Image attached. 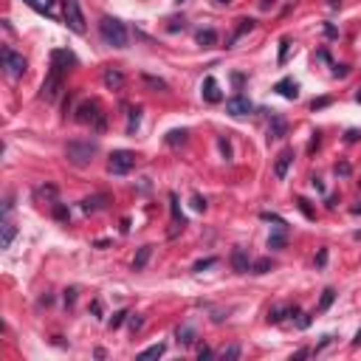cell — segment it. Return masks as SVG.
<instances>
[{
    "mask_svg": "<svg viewBox=\"0 0 361 361\" xmlns=\"http://www.w3.org/2000/svg\"><path fill=\"white\" fill-rule=\"evenodd\" d=\"M76 305V288H68L65 291V308H73Z\"/></svg>",
    "mask_w": 361,
    "mask_h": 361,
    "instance_id": "cell-37",
    "label": "cell"
},
{
    "mask_svg": "<svg viewBox=\"0 0 361 361\" xmlns=\"http://www.w3.org/2000/svg\"><path fill=\"white\" fill-rule=\"evenodd\" d=\"M327 105H330V96L313 99V102H310V110H322V107H327Z\"/></svg>",
    "mask_w": 361,
    "mask_h": 361,
    "instance_id": "cell-39",
    "label": "cell"
},
{
    "mask_svg": "<svg viewBox=\"0 0 361 361\" xmlns=\"http://www.w3.org/2000/svg\"><path fill=\"white\" fill-rule=\"evenodd\" d=\"M217 260L215 257H209V260H201V263H195V271H203V268H209V265H215Z\"/></svg>",
    "mask_w": 361,
    "mask_h": 361,
    "instance_id": "cell-43",
    "label": "cell"
},
{
    "mask_svg": "<svg viewBox=\"0 0 361 361\" xmlns=\"http://www.w3.org/2000/svg\"><path fill=\"white\" fill-rule=\"evenodd\" d=\"M14 234H17V226L9 220H3V237H0V248H11L14 243Z\"/></svg>",
    "mask_w": 361,
    "mask_h": 361,
    "instance_id": "cell-20",
    "label": "cell"
},
{
    "mask_svg": "<svg viewBox=\"0 0 361 361\" xmlns=\"http://www.w3.org/2000/svg\"><path fill=\"white\" fill-rule=\"evenodd\" d=\"M178 3H184V0H178Z\"/></svg>",
    "mask_w": 361,
    "mask_h": 361,
    "instance_id": "cell-59",
    "label": "cell"
},
{
    "mask_svg": "<svg viewBox=\"0 0 361 361\" xmlns=\"http://www.w3.org/2000/svg\"><path fill=\"white\" fill-rule=\"evenodd\" d=\"M26 3H28V6H31L34 11H40V14H48V6H40L37 0H26Z\"/></svg>",
    "mask_w": 361,
    "mask_h": 361,
    "instance_id": "cell-44",
    "label": "cell"
},
{
    "mask_svg": "<svg viewBox=\"0 0 361 361\" xmlns=\"http://www.w3.org/2000/svg\"><path fill=\"white\" fill-rule=\"evenodd\" d=\"M51 3H54V0H45V6H51Z\"/></svg>",
    "mask_w": 361,
    "mask_h": 361,
    "instance_id": "cell-58",
    "label": "cell"
},
{
    "mask_svg": "<svg viewBox=\"0 0 361 361\" xmlns=\"http://www.w3.org/2000/svg\"><path fill=\"white\" fill-rule=\"evenodd\" d=\"M124 319H127V310H116V313H113V319H110V322H107V325H110V327H113V330H116V327H122L124 325Z\"/></svg>",
    "mask_w": 361,
    "mask_h": 361,
    "instance_id": "cell-30",
    "label": "cell"
},
{
    "mask_svg": "<svg viewBox=\"0 0 361 361\" xmlns=\"http://www.w3.org/2000/svg\"><path fill=\"white\" fill-rule=\"evenodd\" d=\"M237 23H240V26L234 28V34H231V40H229V45H226V48H231V45L237 43V40L246 34V31H251V28H254V20H251V17H243V20H237Z\"/></svg>",
    "mask_w": 361,
    "mask_h": 361,
    "instance_id": "cell-19",
    "label": "cell"
},
{
    "mask_svg": "<svg viewBox=\"0 0 361 361\" xmlns=\"http://www.w3.org/2000/svg\"><path fill=\"white\" fill-rule=\"evenodd\" d=\"M353 215H361V203L359 206H353Z\"/></svg>",
    "mask_w": 361,
    "mask_h": 361,
    "instance_id": "cell-55",
    "label": "cell"
},
{
    "mask_svg": "<svg viewBox=\"0 0 361 361\" xmlns=\"http://www.w3.org/2000/svg\"><path fill=\"white\" fill-rule=\"evenodd\" d=\"M353 344H361V330L356 333V339H353Z\"/></svg>",
    "mask_w": 361,
    "mask_h": 361,
    "instance_id": "cell-54",
    "label": "cell"
},
{
    "mask_svg": "<svg viewBox=\"0 0 361 361\" xmlns=\"http://www.w3.org/2000/svg\"><path fill=\"white\" fill-rule=\"evenodd\" d=\"M217 3H220V6H229V3H231V0H217Z\"/></svg>",
    "mask_w": 361,
    "mask_h": 361,
    "instance_id": "cell-56",
    "label": "cell"
},
{
    "mask_svg": "<svg viewBox=\"0 0 361 361\" xmlns=\"http://www.w3.org/2000/svg\"><path fill=\"white\" fill-rule=\"evenodd\" d=\"M133 167H136V152H130V150L110 152V161H107V172L110 175H127Z\"/></svg>",
    "mask_w": 361,
    "mask_h": 361,
    "instance_id": "cell-4",
    "label": "cell"
},
{
    "mask_svg": "<svg viewBox=\"0 0 361 361\" xmlns=\"http://www.w3.org/2000/svg\"><path fill=\"white\" fill-rule=\"evenodd\" d=\"M333 302H336V291L333 288H325V291H322V299H319V313H325Z\"/></svg>",
    "mask_w": 361,
    "mask_h": 361,
    "instance_id": "cell-25",
    "label": "cell"
},
{
    "mask_svg": "<svg viewBox=\"0 0 361 361\" xmlns=\"http://www.w3.org/2000/svg\"><path fill=\"white\" fill-rule=\"evenodd\" d=\"M107 203H110V195H107V192H96V195H90V198L82 201V212H85V215H96V212L107 209Z\"/></svg>",
    "mask_w": 361,
    "mask_h": 361,
    "instance_id": "cell-9",
    "label": "cell"
},
{
    "mask_svg": "<svg viewBox=\"0 0 361 361\" xmlns=\"http://www.w3.org/2000/svg\"><path fill=\"white\" fill-rule=\"evenodd\" d=\"M240 353H243V350H240V344H231V347H226V350H223V353H220V359H223V361H231V359H240Z\"/></svg>",
    "mask_w": 361,
    "mask_h": 361,
    "instance_id": "cell-29",
    "label": "cell"
},
{
    "mask_svg": "<svg viewBox=\"0 0 361 361\" xmlns=\"http://www.w3.org/2000/svg\"><path fill=\"white\" fill-rule=\"evenodd\" d=\"M260 6H263V9H268V6H274V0H263Z\"/></svg>",
    "mask_w": 361,
    "mask_h": 361,
    "instance_id": "cell-53",
    "label": "cell"
},
{
    "mask_svg": "<svg viewBox=\"0 0 361 361\" xmlns=\"http://www.w3.org/2000/svg\"><path fill=\"white\" fill-rule=\"evenodd\" d=\"M310 322H313V319H310V313H299V319H296V327H299V330H308Z\"/></svg>",
    "mask_w": 361,
    "mask_h": 361,
    "instance_id": "cell-36",
    "label": "cell"
},
{
    "mask_svg": "<svg viewBox=\"0 0 361 361\" xmlns=\"http://www.w3.org/2000/svg\"><path fill=\"white\" fill-rule=\"evenodd\" d=\"M175 339H178V344H181V347H192L195 339H198V333H195V327L184 325V327H178V330H175Z\"/></svg>",
    "mask_w": 361,
    "mask_h": 361,
    "instance_id": "cell-17",
    "label": "cell"
},
{
    "mask_svg": "<svg viewBox=\"0 0 361 361\" xmlns=\"http://www.w3.org/2000/svg\"><path fill=\"white\" fill-rule=\"evenodd\" d=\"M342 6V0H330V9H339Z\"/></svg>",
    "mask_w": 361,
    "mask_h": 361,
    "instance_id": "cell-52",
    "label": "cell"
},
{
    "mask_svg": "<svg viewBox=\"0 0 361 361\" xmlns=\"http://www.w3.org/2000/svg\"><path fill=\"white\" fill-rule=\"evenodd\" d=\"M308 150H310V152H313V150H319V133H313V139H310Z\"/></svg>",
    "mask_w": 361,
    "mask_h": 361,
    "instance_id": "cell-50",
    "label": "cell"
},
{
    "mask_svg": "<svg viewBox=\"0 0 361 361\" xmlns=\"http://www.w3.org/2000/svg\"><path fill=\"white\" fill-rule=\"evenodd\" d=\"M195 40H198L201 48H215V45H217V31H215V28H201V31L195 34Z\"/></svg>",
    "mask_w": 361,
    "mask_h": 361,
    "instance_id": "cell-16",
    "label": "cell"
},
{
    "mask_svg": "<svg viewBox=\"0 0 361 361\" xmlns=\"http://www.w3.org/2000/svg\"><path fill=\"white\" fill-rule=\"evenodd\" d=\"M167 353V344H152V347H147V350L139 353V359H158V356H164Z\"/></svg>",
    "mask_w": 361,
    "mask_h": 361,
    "instance_id": "cell-24",
    "label": "cell"
},
{
    "mask_svg": "<svg viewBox=\"0 0 361 361\" xmlns=\"http://www.w3.org/2000/svg\"><path fill=\"white\" fill-rule=\"evenodd\" d=\"M260 217H263V220H268V223H277V226H288V223L282 220L280 215H274V212H263Z\"/></svg>",
    "mask_w": 361,
    "mask_h": 361,
    "instance_id": "cell-34",
    "label": "cell"
},
{
    "mask_svg": "<svg viewBox=\"0 0 361 361\" xmlns=\"http://www.w3.org/2000/svg\"><path fill=\"white\" fill-rule=\"evenodd\" d=\"M141 327H144V319H141L139 313H136V316H130V330H133V333H136V330H141Z\"/></svg>",
    "mask_w": 361,
    "mask_h": 361,
    "instance_id": "cell-41",
    "label": "cell"
},
{
    "mask_svg": "<svg viewBox=\"0 0 361 361\" xmlns=\"http://www.w3.org/2000/svg\"><path fill=\"white\" fill-rule=\"evenodd\" d=\"M353 172V167L347 164V161H342V164H336V175H342V178H347Z\"/></svg>",
    "mask_w": 361,
    "mask_h": 361,
    "instance_id": "cell-38",
    "label": "cell"
},
{
    "mask_svg": "<svg viewBox=\"0 0 361 361\" xmlns=\"http://www.w3.org/2000/svg\"><path fill=\"white\" fill-rule=\"evenodd\" d=\"M327 263V248H322V251H319V254H316V265H319V268H322V265H325Z\"/></svg>",
    "mask_w": 361,
    "mask_h": 361,
    "instance_id": "cell-48",
    "label": "cell"
},
{
    "mask_svg": "<svg viewBox=\"0 0 361 361\" xmlns=\"http://www.w3.org/2000/svg\"><path fill=\"white\" fill-rule=\"evenodd\" d=\"M60 93H62V71L51 65V71H48V76H45V82H43L40 96H43L45 102H57V99H60Z\"/></svg>",
    "mask_w": 361,
    "mask_h": 361,
    "instance_id": "cell-7",
    "label": "cell"
},
{
    "mask_svg": "<svg viewBox=\"0 0 361 361\" xmlns=\"http://www.w3.org/2000/svg\"><path fill=\"white\" fill-rule=\"evenodd\" d=\"M271 260L268 257H263V260H257V263H251V274H268L271 271Z\"/></svg>",
    "mask_w": 361,
    "mask_h": 361,
    "instance_id": "cell-27",
    "label": "cell"
},
{
    "mask_svg": "<svg viewBox=\"0 0 361 361\" xmlns=\"http://www.w3.org/2000/svg\"><path fill=\"white\" fill-rule=\"evenodd\" d=\"M308 356H313V350H310V347H302V350L293 353V359H308Z\"/></svg>",
    "mask_w": 361,
    "mask_h": 361,
    "instance_id": "cell-47",
    "label": "cell"
},
{
    "mask_svg": "<svg viewBox=\"0 0 361 361\" xmlns=\"http://www.w3.org/2000/svg\"><path fill=\"white\" fill-rule=\"evenodd\" d=\"M90 313H93V316H102V302H99V299H93V305H90Z\"/></svg>",
    "mask_w": 361,
    "mask_h": 361,
    "instance_id": "cell-49",
    "label": "cell"
},
{
    "mask_svg": "<svg viewBox=\"0 0 361 361\" xmlns=\"http://www.w3.org/2000/svg\"><path fill=\"white\" fill-rule=\"evenodd\" d=\"M99 37H102V43L110 45V48H127V40H130L124 23L110 17V14H105V17L99 20Z\"/></svg>",
    "mask_w": 361,
    "mask_h": 361,
    "instance_id": "cell-1",
    "label": "cell"
},
{
    "mask_svg": "<svg viewBox=\"0 0 361 361\" xmlns=\"http://www.w3.org/2000/svg\"><path fill=\"white\" fill-rule=\"evenodd\" d=\"M226 113L229 116H234V119H243V116H248V113H254V105H251V99L248 96H231L229 102H226Z\"/></svg>",
    "mask_w": 361,
    "mask_h": 361,
    "instance_id": "cell-8",
    "label": "cell"
},
{
    "mask_svg": "<svg viewBox=\"0 0 361 361\" xmlns=\"http://www.w3.org/2000/svg\"><path fill=\"white\" fill-rule=\"evenodd\" d=\"M62 14H65V23L71 31L85 34V14L79 9V0H62Z\"/></svg>",
    "mask_w": 361,
    "mask_h": 361,
    "instance_id": "cell-5",
    "label": "cell"
},
{
    "mask_svg": "<svg viewBox=\"0 0 361 361\" xmlns=\"http://www.w3.org/2000/svg\"><path fill=\"white\" fill-rule=\"evenodd\" d=\"M291 161H293V150H291V147H285V150L277 155V161H274V175H277V178H285V175H288Z\"/></svg>",
    "mask_w": 361,
    "mask_h": 361,
    "instance_id": "cell-12",
    "label": "cell"
},
{
    "mask_svg": "<svg viewBox=\"0 0 361 361\" xmlns=\"http://www.w3.org/2000/svg\"><path fill=\"white\" fill-rule=\"evenodd\" d=\"M192 206H195L198 212H206V198H201V195H195V198H192Z\"/></svg>",
    "mask_w": 361,
    "mask_h": 361,
    "instance_id": "cell-42",
    "label": "cell"
},
{
    "mask_svg": "<svg viewBox=\"0 0 361 361\" xmlns=\"http://www.w3.org/2000/svg\"><path fill=\"white\" fill-rule=\"evenodd\" d=\"M141 122V107H130V122H127V133H136Z\"/></svg>",
    "mask_w": 361,
    "mask_h": 361,
    "instance_id": "cell-28",
    "label": "cell"
},
{
    "mask_svg": "<svg viewBox=\"0 0 361 361\" xmlns=\"http://www.w3.org/2000/svg\"><path fill=\"white\" fill-rule=\"evenodd\" d=\"M150 257H152V246H141L136 260H133V271H144V265L150 263Z\"/></svg>",
    "mask_w": 361,
    "mask_h": 361,
    "instance_id": "cell-18",
    "label": "cell"
},
{
    "mask_svg": "<svg viewBox=\"0 0 361 361\" xmlns=\"http://www.w3.org/2000/svg\"><path fill=\"white\" fill-rule=\"evenodd\" d=\"M296 206H299V212L305 215V217H308V220H313V217H316V212L308 206V201H305V198H299V201H296Z\"/></svg>",
    "mask_w": 361,
    "mask_h": 361,
    "instance_id": "cell-32",
    "label": "cell"
},
{
    "mask_svg": "<svg viewBox=\"0 0 361 361\" xmlns=\"http://www.w3.org/2000/svg\"><path fill=\"white\" fill-rule=\"evenodd\" d=\"M186 136H189L186 130H169L167 136H164V141H167V147H184Z\"/></svg>",
    "mask_w": 361,
    "mask_h": 361,
    "instance_id": "cell-21",
    "label": "cell"
},
{
    "mask_svg": "<svg viewBox=\"0 0 361 361\" xmlns=\"http://www.w3.org/2000/svg\"><path fill=\"white\" fill-rule=\"evenodd\" d=\"M144 82H147V85H152V88L167 90V82H164V79H155V76H144Z\"/></svg>",
    "mask_w": 361,
    "mask_h": 361,
    "instance_id": "cell-40",
    "label": "cell"
},
{
    "mask_svg": "<svg viewBox=\"0 0 361 361\" xmlns=\"http://www.w3.org/2000/svg\"><path fill=\"white\" fill-rule=\"evenodd\" d=\"M344 139H347V141H359V139H361V133H359V130H347V136H344Z\"/></svg>",
    "mask_w": 361,
    "mask_h": 361,
    "instance_id": "cell-51",
    "label": "cell"
},
{
    "mask_svg": "<svg viewBox=\"0 0 361 361\" xmlns=\"http://www.w3.org/2000/svg\"><path fill=\"white\" fill-rule=\"evenodd\" d=\"M212 356H215V353H212V347H198V359H212Z\"/></svg>",
    "mask_w": 361,
    "mask_h": 361,
    "instance_id": "cell-46",
    "label": "cell"
},
{
    "mask_svg": "<svg viewBox=\"0 0 361 361\" xmlns=\"http://www.w3.org/2000/svg\"><path fill=\"white\" fill-rule=\"evenodd\" d=\"M285 136H288V122L282 116H274L268 124V139H285Z\"/></svg>",
    "mask_w": 361,
    "mask_h": 361,
    "instance_id": "cell-15",
    "label": "cell"
},
{
    "mask_svg": "<svg viewBox=\"0 0 361 361\" xmlns=\"http://www.w3.org/2000/svg\"><path fill=\"white\" fill-rule=\"evenodd\" d=\"M203 99H206V102H209V105H215V102H220L223 99V93H220V88H217V79H215V76H206V79H203Z\"/></svg>",
    "mask_w": 361,
    "mask_h": 361,
    "instance_id": "cell-13",
    "label": "cell"
},
{
    "mask_svg": "<svg viewBox=\"0 0 361 361\" xmlns=\"http://www.w3.org/2000/svg\"><path fill=\"white\" fill-rule=\"evenodd\" d=\"M51 65L65 73V71H71L73 65H76V57H73L71 51H65V48H57V51L51 54Z\"/></svg>",
    "mask_w": 361,
    "mask_h": 361,
    "instance_id": "cell-10",
    "label": "cell"
},
{
    "mask_svg": "<svg viewBox=\"0 0 361 361\" xmlns=\"http://www.w3.org/2000/svg\"><path fill=\"white\" fill-rule=\"evenodd\" d=\"M76 122L90 124V130L102 133L107 127V116L102 113V107H99L96 99H85V102H79V107H76Z\"/></svg>",
    "mask_w": 361,
    "mask_h": 361,
    "instance_id": "cell-2",
    "label": "cell"
},
{
    "mask_svg": "<svg viewBox=\"0 0 361 361\" xmlns=\"http://www.w3.org/2000/svg\"><path fill=\"white\" fill-rule=\"evenodd\" d=\"M54 215H57V220H68V217H71V212L65 209L62 203H57V206H54Z\"/></svg>",
    "mask_w": 361,
    "mask_h": 361,
    "instance_id": "cell-35",
    "label": "cell"
},
{
    "mask_svg": "<svg viewBox=\"0 0 361 361\" xmlns=\"http://www.w3.org/2000/svg\"><path fill=\"white\" fill-rule=\"evenodd\" d=\"M359 186H361V181H359Z\"/></svg>",
    "mask_w": 361,
    "mask_h": 361,
    "instance_id": "cell-60",
    "label": "cell"
},
{
    "mask_svg": "<svg viewBox=\"0 0 361 361\" xmlns=\"http://www.w3.org/2000/svg\"><path fill=\"white\" fill-rule=\"evenodd\" d=\"M356 99H359V102H361V90H359V93H356Z\"/></svg>",
    "mask_w": 361,
    "mask_h": 361,
    "instance_id": "cell-57",
    "label": "cell"
},
{
    "mask_svg": "<svg viewBox=\"0 0 361 361\" xmlns=\"http://www.w3.org/2000/svg\"><path fill=\"white\" fill-rule=\"evenodd\" d=\"M105 85L110 90H119L124 85V76L119 73V71H107V73H105Z\"/></svg>",
    "mask_w": 361,
    "mask_h": 361,
    "instance_id": "cell-22",
    "label": "cell"
},
{
    "mask_svg": "<svg viewBox=\"0 0 361 361\" xmlns=\"http://www.w3.org/2000/svg\"><path fill=\"white\" fill-rule=\"evenodd\" d=\"M217 147H220V152L226 155V161H229L231 158V144H229V139H226V136H220V139H217Z\"/></svg>",
    "mask_w": 361,
    "mask_h": 361,
    "instance_id": "cell-33",
    "label": "cell"
},
{
    "mask_svg": "<svg viewBox=\"0 0 361 361\" xmlns=\"http://www.w3.org/2000/svg\"><path fill=\"white\" fill-rule=\"evenodd\" d=\"M0 57H3V68H6V73H9V76H14V79H17V76H23V73H26L28 62H26V57H23V54H17L14 48H9V45H6V48L0 51Z\"/></svg>",
    "mask_w": 361,
    "mask_h": 361,
    "instance_id": "cell-6",
    "label": "cell"
},
{
    "mask_svg": "<svg viewBox=\"0 0 361 361\" xmlns=\"http://www.w3.org/2000/svg\"><path fill=\"white\" fill-rule=\"evenodd\" d=\"M347 73H350V68H347V65H336V68H333V76H342V79H344Z\"/></svg>",
    "mask_w": 361,
    "mask_h": 361,
    "instance_id": "cell-45",
    "label": "cell"
},
{
    "mask_svg": "<svg viewBox=\"0 0 361 361\" xmlns=\"http://www.w3.org/2000/svg\"><path fill=\"white\" fill-rule=\"evenodd\" d=\"M231 268H234L237 274L251 271V260H248V254L243 251V248H234V251H231Z\"/></svg>",
    "mask_w": 361,
    "mask_h": 361,
    "instance_id": "cell-14",
    "label": "cell"
},
{
    "mask_svg": "<svg viewBox=\"0 0 361 361\" xmlns=\"http://www.w3.org/2000/svg\"><path fill=\"white\" fill-rule=\"evenodd\" d=\"M274 90L280 93V96H285V99H299V82L296 79H291V76H285V79H280L277 85H274Z\"/></svg>",
    "mask_w": 361,
    "mask_h": 361,
    "instance_id": "cell-11",
    "label": "cell"
},
{
    "mask_svg": "<svg viewBox=\"0 0 361 361\" xmlns=\"http://www.w3.org/2000/svg\"><path fill=\"white\" fill-rule=\"evenodd\" d=\"M96 152H99L96 141H71L68 147H65V158L73 167H88L90 161L96 158Z\"/></svg>",
    "mask_w": 361,
    "mask_h": 361,
    "instance_id": "cell-3",
    "label": "cell"
},
{
    "mask_svg": "<svg viewBox=\"0 0 361 361\" xmlns=\"http://www.w3.org/2000/svg\"><path fill=\"white\" fill-rule=\"evenodd\" d=\"M285 231H288V229L274 231L271 237H268V248H277V251H280V248H285V243H288V237H285Z\"/></svg>",
    "mask_w": 361,
    "mask_h": 361,
    "instance_id": "cell-23",
    "label": "cell"
},
{
    "mask_svg": "<svg viewBox=\"0 0 361 361\" xmlns=\"http://www.w3.org/2000/svg\"><path fill=\"white\" fill-rule=\"evenodd\" d=\"M285 316H291V308H274V310H268V322H271V325H280Z\"/></svg>",
    "mask_w": 361,
    "mask_h": 361,
    "instance_id": "cell-26",
    "label": "cell"
},
{
    "mask_svg": "<svg viewBox=\"0 0 361 361\" xmlns=\"http://www.w3.org/2000/svg\"><path fill=\"white\" fill-rule=\"evenodd\" d=\"M288 51H291V40H288V37H285V40H282L280 43V65H285V60H288Z\"/></svg>",
    "mask_w": 361,
    "mask_h": 361,
    "instance_id": "cell-31",
    "label": "cell"
}]
</instances>
